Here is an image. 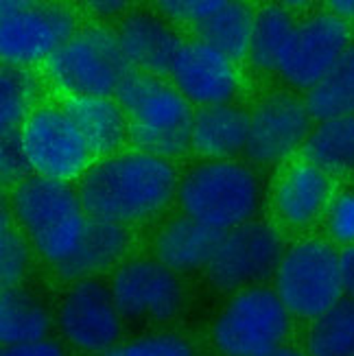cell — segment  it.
Segmentation results:
<instances>
[{
	"label": "cell",
	"mask_w": 354,
	"mask_h": 356,
	"mask_svg": "<svg viewBox=\"0 0 354 356\" xmlns=\"http://www.w3.org/2000/svg\"><path fill=\"white\" fill-rule=\"evenodd\" d=\"M77 31V18L66 5L35 0L0 3V53L9 66L46 64Z\"/></svg>",
	"instance_id": "obj_7"
},
{
	"label": "cell",
	"mask_w": 354,
	"mask_h": 356,
	"mask_svg": "<svg viewBox=\"0 0 354 356\" xmlns=\"http://www.w3.org/2000/svg\"><path fill=\"white\" fill-rule=\"evenodd\" d=\"M352 29L330 11L315 13L296 24L278 74L298 90L315 88L352 46Z\"/></svg>",
	"instance_id": "obj_11"
},
{
	"label": "cell",
	"mask_w": 354,
	"mask_h": 356,
	"mask_svg": "<svg viewBox=\"0 0 354 356\" xmlns=\"http://www.w3.org/2000/svg\"><path fill=\"white\" fill-rule=\"evenodd\" d=\"M177 204L186 216L223 234L252 221L260 206V181L236 160H208L182 177Z\"/></svg>",
	"instance_id": "obj_4"
},
{
	"label": "cell",
	"mask_w": 354,
	"mask_h": 356,
	"mask_svg": "<svg viewBox=\"0 0 354 356\" xmlns=\"http://www.w3.org/2000/svg\"><path fill=\"white\" fill-rule=\"evenodd\" d=\"M120 317L112 289L99 280H81L59 306V330L77 350L105 354L116 348Z\"/></svg>",
	"instance_id": "obj_13"
},
{
	"label": "cell",
	"mask_w": 354,
	"mask_h": 356,
	"mask_svg": "<svg viewBox=\"0 0 354 356\" xmlns=\"http://www.w3.org/2000/svg\"><path fill=\"white\" fill-rule=\"evenodd\" d=\"M127 232L122 225L90 219L86 229L74 245V250L55 265V271L64 280H92V275L103 273L125 256Z\"/></svg>",
	"instance_id": "obj_20"
},
{
	"label": "cell",
	"mask_w": 354,
	"mask_h": 356,
	"mask_svg": "<svg viewBox=\"0 0 354 356\" xmlns=\"http://www.w3.org/2000/svg\"><path fill=\"white\" fill-rule=\"evenodd\" d=\"M267 356H309V354H304L300 350H293V348H278V350L267 354Z\"/></svg>",
	"instance_id": "obj_37"
},
{
	"label": "cell",
	"mask_w": 354,
	"mask_h": 356,
	"mask_svg": "<svg viewBox=\"0 0 354 356\" xmlns=\"http://www.w3.org/2000/svg\"><path fill=\"white\" fill-rule=\"evenodd\" d=\"M18 134L31 175L68 184L95 164L86 138L61 105L35 107Z\"/></svg>",
	"instance_id": "obj_9"
},
{
	"label": "cell",
	"mask_w": 354,
	"mask_h": 356,
	"mask_svg": "<svg viewBox=\"0 0 354 356\" xmlns=\"http://www.w3.org/2000/svg\"><path fill=\"white\" fill-rule=\"evenodd\" d=\"M309 356H354V300L344 298L313 319L306 337Z\"/></svg>",
	"instance_id": "obj_27"
},
{
	"label": "cell",
	"mask_w": 354,
	"mask_h": 356,
	"mask_svg": "<svg viewBox=\"0 0 354 356\" xmlns=\"http://www.w3.org/2000/svg\"><path fill=\"white\" fill-rule=\"evenodd\" d=\"M177 186L168 160L129 151L92 164L81 177L79 199L90 219L125 227L160 214L177 197Z\"/></svg>",
	"instance_id": "obj_1"
},
{
	"label": "cell",
	"mask_w": 354,
	"mask_h": 356,
	"mask_svg": "<svg viewBox=\"0 0 354 356\" xmlns=\"http://www.w3.org/2000/svg\"><path fill=\"white\" fill-rule=\"evenodd\" d=\"M284 254L278 229L263 221H248L223 232L206 269L219 289L245 291L275 275Z\"/></svg>",
	"instance_id": "obj_10"
},
{
	"label": "cell",
	"mask_w": 354,
	"mask_h": 356,
	"mask_svg": "<svg viewBox=\"0 0 354 356\" xmlns=\"http://www.w3.org/2000/svg\"><path fill=\"white\" fill-rule=\"evenodd\" d=\"M40 86L29 68L5 64L0 74V125L3 134L20 131L24 120L33 114Z\"/></svg>",
	"instance_id": "obj_28"
},
{
	"label": "cell",
	"mask_w": 354,
	"mask_h": 356,
	"mask_svg": "<svg viewBox=\"0 0 354 356\" xmlns=\"http://www.w3.org/2000/svg\"><path fill=\"white\" fill-rule=\"evenodd\" d=\"M129 120V143L147 156L171 160L191 149L195 112L188 99L160 76L134 70L116 92Z\"/></svg>",
	"instance_id": "obj_2"
},
{
	"label": "cell",
	"mask_w": 354,
	"mask_h": 356,
	"mask_svg": "<svg viewBox=\"0 0 354 356\" xmlns=\"http://www.w3.org/2000/svg\"><path fill=\"white\" fill-rule=\"evenodd\" d=\"M293 15L280 5H267L256 13L254 33L250 46V61L258 70L278 72L280 59L287 51V44L296 29Z\"/></svg>",
	"instance_id": "obj_26"
},
{
	"label": "cell",
	"mask_w": 354,
	"mask_h": 356,
	"mask_svg": "<svg viewBox=\"0 0 354 356\" xmlns=\"http://www.w3.org/2000/svg\"><path fill=\"white\" fill-rule=\"evenodd\" d=\"M112 296L129 319H171L184 302L182 282L160 260H131L112 277Z\"/></svg>",
	"instance_id": "obj_14"
},
{
	"label": "cell",
	"mask_w": 354,
	"mask_h": 356,
	"mask_svg": "<svg viewBox=\"0 0 354 356\" xmlns=\"http://www.w3.org/2000/svg\"><path fill=\"white\" fill-rule=\"evenodd\" d=\"M326 234L335 245L346 247L354 245V188L335 193L324 216Z\"/></svg>",
	"instance_id": "obj_30"
},
{
	"label": "cell",
	"mask_w": 354,
	"mask_h": 356,
	"mask_svg": "<svg viewBox=\"0 0 354 356\" xmlns=\"http://www.w3.org/2000/svg\"><path fill=\"white\" fill-rule=\"evenodd\" d=\"M275 293L291 315L317 319L346 298L341 252L326 241L306 238L289 247L278 271Z\"/></svg>",
	"instance_id": "obj_6"
},
{
	"label": "cell",
	"mask_w": 354,
	"mask_h": 356,
	"mask_svg": "<svg viewBox=\"0 0 354 356\" xmlns=\"http://www.w3.org/2000/svg\"><path fill=\"white\" fill-rule=\"evenodd\" d=\"M116 33L131 68L160 79L171 76L175 61L186 44L171 24L151 13L127 15Z\"/></svg>",
	"instance_id": "obj_17"
},
{
	"label": "cell",
	"mask_w": 354,
	"mask_h": 356,
	"mask_svg": "<svg viewBox=\"0 0 354 356\" xmlns=\"http://www.w3.org/2000/svg\"><path fill=\"white\" fill-rule=\"evenodd\" d=\"M90 9L99 15H116L125 9V3H118V0H97V3H90Z\"/></svg>",
	"instance_id": "obj_36"
},
{
	"label": "cell",
	"mask_w": 354,
	"mask_h": 356,
	"mask_svg": "<svg viewBox=\"0 0 354 356\" xmlns=\"http://www.w3.org/2000/svg\"><path fill=\"white\" fill-rule=\"evenodd\" d=\"M44 72L64 99H79L116 97L134 68L116 31L86 26L46 61Z\"/></svg>",
	"instance_id": "obj_5"
},
{
	"label": "cell",
	"mask_w": 354,
	"mask_h": 356,
	"mask_svg": "<svg viewBox=\"0 0 354 356\" xmlns=\"http://www.w3.org/2000/svg\"><path fill=\"white\" fill-rule=\"evenodd\" d=\"M11 210L35 252L57 265L79 243L88 214L68 184L29 175L13 186Z\"/></svg>",
	"instance_id": "obj_3"
},
{
	"label": "cell",
	"mask_w": 354,
	"mask_h": 356,
	"mask_svg": "<svg viewBox=\"0 0 354 356\" xmlns=\"http://www.w3.org/2000/svg\"><path fill=\"white\" fill-rule=\"evenodd\" d=\"M341 277L346 298L354 300V245L341 250Z\"/></svg>",
	"instance_id": "obj_34"
},
{
	"label": "cell",
	"mask_w": 354,
	"mask_h": 356,
	"mask_svg": "<svg viewBox=\"0 0 354 356\" xmlns=\"http://www.w3.org/2000/svg\"><path fill=\"white\" fill-rule=\"evenodd\" d=\"M29 267V245L24 232L9 223L7 212L3 214V229H0V280L3 289L18 286Z\"/></svg>",
	"instance_id": "obj_29"
},
{
	"label": "cell",
	"mask_w": 354,
	"mask_h": 356,
	"mask_svg": "<svg viewBox=\"0 0 354 356\" xmlns=\"http://www.w3.org/2000/svg\"><path fill=\"white\" fill-rule=\"evenodd\" d=\"M302 156L332 177L354 173V116L321 120L313 127Z\"/></svg>",
	"instance_id": "obj_23"
},
{
	"label": "cell",
	"mask_w": 354,
	"mask_h": 356,
	"mask_svg": "<svg viewBox=\"0 0 354 356\" xmlns=\"http://www.w3.org/2000/svg\"><path fill=\"white\" fill-rule=\"evenodd\" d=\"M304 101L317 122L354 116V44L324 79L306 92Z\"/></svg>",
	"instance_id": "obj_25"
},
{
	"label": "cell",
	"mask_w": 354,
	"mask_h": 356,
	"mask_svg": "<svg viewBox=\"0 0 354 356\" xmlns=\"http://www.w3.org/2000/svg\"><path fill=\"white\" fill-rule=\"evenodd\" d=\"M250 138L245 156L250 162L269 166L302 151L313 131V116L304 99L291 92H273L250 112Z\"/></svg>",
	"instance_id": "obj_12"
},
{
	"label": "cell",
	"mask_w": 354,
	"mask_h": 356,
	"mask_svg": "<svg viewBox=\"0 0 354 356\" xmlns=\"http://www.w3.org/2000/svg\"><path fill=\"white\" fill-rule=\"evenodd\" d=\"M103 356H193V350L175 334H153L125 346H116Z\"/></svg>",
	"instance_id": "obj_31"
},
{
	"label": "cell",
	"mask_w": 354,
	"mask_h": 356,
	"mask_svg": "<svg viewBox=\"0 0 354 356\" xmlns=\"http://www.w3.org/2000/svg\"><path fill=\"white\" fill-rule=\"evenodd\" d=\"M173 86L199 107L227 105L239 90L234 61L199 40H188L171 72Z\"/></svg>",
	"instance_id": "obj_15"
},
{
	"label": "cell",
	"mask_w": 354,
	"mask_h": 356,
	"mask_svg": "<svg viewBox=\"0 0 354 356\" xmlns=\"http://www.w3.org/2000/svg\"><path fill=\"white\" fill-rule=\"evenodd\" d=\"M289 315L275 291L245 289L230 300L214 321L212 341L223 356H267L282 348Z\"/></svg>",
	"instance_id": "obj_8"
},
{
	"label": "cell",
	"mask_w": 354,
	"mask_h": 356,
	"mask_svg": "<svg viewBox=\"0 0 354 356\" xmlns=\"http://www.w3.org/2000/svg\"><path fill=\"white\" fill-rule=\"evenodd\" d=\"M61 107L86 138L95 160L118 156L129 143V120L114 97L64 99Z\"/></svg>",
	"instance_id": "obj_18"
},
{
	"label": "cell",
	"mask_w": 354,
	"mask_h": 356,
	"mask_svg": "<svg viewBox=\"0 0 354 356\" xmlns=\"http://www.w3.org/2000/svg\"><path fill=\"white\" fill-rule=\"evenodd\" d=\"M51 317L38 298L20 286L3 289L0 296V341L5 348L44 341Z\"/></svg>",
	"instance_id": "obj_24"
},
{
	"label": "cell",
	"mask_w": 354,
	"mask_h": 356,
	"mask_svg": "<svg viewBox=\"0 0 354 356\" xmlns=\"http://www.w3.org/2000/svg\"><path fill=\"white\" fill-rule=\"evenodd\" d=\"M256 13L236 0H214L212 9L191 31L195 40L204 42L210 49L219 51L230 61H243L250 57L252 33Z\"/></svg>",
	"instance_id": "obj_22"
},
{
	"label": "cell",
	"mask_w": 354,
	"mask_h": 356,
	"mask_svg": "<svg viewBox=\"0 0 354 356\" xmlns=\"http://www.w3.org/2000/svg\"><path fill=\"white\" fill-rule=\"evenodd\" d=\"M335 197V177L315 164L300 160L280 175L273 193L278 219L289 227H311L324 219Z\"/></svg>",
	"instance_id": "obj_16"
},
{
	"label": "cell",
	"mask_w": 354,
	"mask_h": 356,
	"mask_svg": "<svg viewBox=\"0 0 354 356\" xmlns=\"http://www.w3.org/2000/svg\"><path fill=\"white\" fill-rule=\"evenodd\" d=\"M250 120V112L230 103L199 107L193 118L191 149L208 160H232L248 147Z\"/></svg>",
	"instance_id": "obj_19"
},
{
	"label": "cell",
	"mask_w": 354,
	"mask_h": 356,
	"mask_svg": "<svg viewBox=\"0 0 354 356\" xmlns=\"http://www.w3.org/2000/svg\"><path fill=\"white\" fill-rule=\"evenodd\" d=\"M330 13L337 15L339 20H344L346 24H354V0H332L328 5Z\"/></svg>",
	"instance_id": "obj_35"
},
{
	"label": "cell",
	"mask_w": 354,
	"mask_h": 356,
	"mask_svg": "<svg viewBox=\"0 0 354 356\" xmlns=\"http://www.w3.org/2000/svg\"><path fill=\"white\" fill-rule=\"evenodd\" d=\"M219 238L221 232L199 223L186 214H179L160 227L156 243H153V252H156V260L175 273L193 271L208 267Z\"/></svg>",
	"instance_id": "obj_21"
},
{
	"label": "cell",
	"mask_w": 354,
	"mask_h": 356,
	"mask_svg": "<svg viewBox=\"0 0 354 356\" xmlns=\"http://www.w3.org/2000/svg\"><path fill=\"white\" fill-rule=\"evenodd\" d=\"M0 171L5 184H20L29 177V162L20 145V134H3V151H0Z\"/></svg>",
	"instance_id": "obj_32"
},
{
	"label": "cell",
	"mask_w": 354,
	"mask_h": 356,
	"mask_svg": "<svg viewBox=\"0 0 354 356\" xmlns=\"http://www.w3.org/2000/svg\"><path fill=\"white\" fill-rule=\"evenodd\" d=\"M0 356H64V352L59 350L57 343L44 339V341H35V343L5 348Z\"/></svg>",
	"instance_id": "obj_33"
}]
</instances>
